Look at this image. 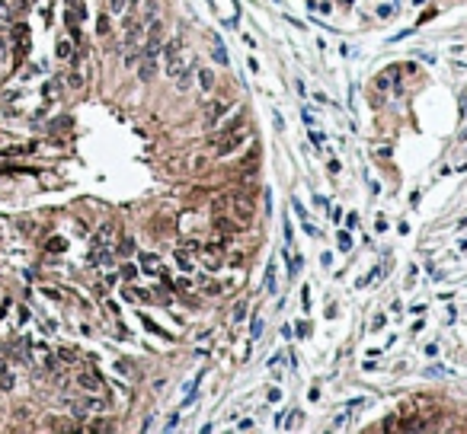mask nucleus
<instances>
[{
	"mask_svg": "<svg viewBox=\"0 0 467 434\" xmlns=\"http://www.w3.org/2000/svg\"><path fill=\"white\" fill-rule=\"evenodd\" d=\"M160 51H163V26L154 20L151 29H148V42H144V55H157L160 58Z\"/></svg>",
	"mask_w": 467,
	"mask_h": 434,
	"instance_id": "obj_3",
	"label": "nucleus"
},
{
	"mask_svg": "<svg viewBox=\"0 0 467 434\" xmlns=\"http://www.w3.org/2000/svg\"><path fill=\"white\" fill-rule=\"evenodd\" d=\"M384 323H387V319H384V316H375V323H371L368 329H371V332H378V329H384Z\"/></svg>",
	"mask_w": 467,
	"mask_h": 434,
	"instance_id": "obj_29",
	"label": "nucleus"
},
{
	"mask_svg": "<svg viewBox=\"0 0 467 434\" xmlns=\"http://www.w3.org/2000/svg\"><path fill=\"white\" fill-rule=\"evenodd\" d=\"M173 288H176V291H192V281H189V278H176Z\"/></svg>",
	"mask_w": 467,
	"mask_h": 434,
	"instance_id": "obj_22",
	"label": "nucleus"
},
{
	"mask_svg": "<svg viewBox=\"0 0 467 434\" xmlns=\"http://www.w3.org/2000/svg\"><path fill=\"white\" fill-rule=\"evenodd\" d=\"M310 144H314L317 150H323V134H320V131H310Z\"/></svg>",
	"mask_w": 467,
	"mask_h": 434,
	"instance_id": "obj_26",
	"label": "nucleus"
},
{
	"mask_svg": "<svg viewBox=\"0 0 467 434\" xmlns=\"http://www.w3.org/2000/svg\"><path fill=\"white\" fill-rule=\"evenodd\" d=\"M13 386V374H10V364L0 358V389H10Z\"/></svg>",
	"mask_w": 467,
	"mask_h": 434,
	"instance_id": "obj_17",
	"label": "nucleus"
},
{
	"mask_svg": "<svg viewBox=\"0 0 467 434\" xmlns=\"http://www.w3.org/2000/svg\"><path fill=\"white\" fill-rule=\"evenodd\" d=\"M234 323H240V319H247V300H240V303H234V313H230Z\"/></svg>",
	"mask_w": 467,
	"mask_h": 434,
	"instance_id": "obj_20",
	"label": "nucleus"
},
{
	"mask_svg": "<svg viewBox=\"0 0 467 434\" xmlns=\"http://www.w3.org/2000/svg\"><path fill=\"white\" fill-rule=\"evenodd\" d=\"M58 58H64V61L74 58V45H71V42H58Z\"/></svg>",
	"mask_w": 467,
	"mask_h": 434,
	"instance_id": "obj_21",
	"label": "nucleus"
},
{
	"mask_svg": "<svg viewBox=\"0 0 467 434\" xmlns=\"http://www.w3.org/2000/svg\"><path fill=\"white\" fill-rule=\"evenodd\" d=\"M122 278H125V281H132V278H135V265H122Z\"/></svg>",
	"mask_w": 467,
	"mask_h": 434,
	"instance_id": "obj_31",
	"label": "nucleus"
},
{
	"mask_svg": "<svg viewBox=\"0 0 467 434\" xmlns=\"http://www.w3.org/2000/svg\"><path fill=\"white\" fill-rule=\"evenodd\" d=\"M391 13H397V4H381L378 7V16H391Z\"/></svg>",
	"mask_w": 467,
	"mask_h": 434,
	"instance_id": "obj_24",
	"label": "nucleus"
},
{
	"mask_svg": "<svg viewBox=\"0 0 467 434\" xmlns=\"http://www.w3.org/2000/svg\"><path fill=\"white\" fill-rule=\"evenodd\" d=\"M211 51H214V61H218V64H227V51H224L221 36H214V39H211Z\"/></svg>",
	"mask_w": 467,
	"mask_h": 434,
	"instance_id": "obj_16",
	"label": "nucleus"
},
{
	"mask_svg": "<svg viewBox=\"0 0 467 434\" xmlns=\"http://www.w3.org/2000/svg\"><path fill=\"white\" fill-rule=\"evenodd\" d=\"M279 399H282V389L272 386V389H269V402H279Z\"/></svg>",
	"mask_w": 467,
	"mask_h": 434,
	"instance_id": "obj_32",
	"label": "nucleus"
},
{
	"mask_svg": "<svg viewBox=\"0 0 467 434\" xmlns=\"http://www.w3.org/2000/svg\"><path fill=\"white\" fill-rule=\"evenodd\" d=\"M157 55H141V67H138V77H141L144 83L154 80V74H157Z\"/></svg>",
	"mask_w": 467,
	"mask_h": 434,
	"instance_id": "obj_8",
	"label": "nucleus"
},
{
	"mask_svg": "<svg viewBox=\"0 0 467 434\" xmlns=\"http://www.w3.org/2000/svg\"><path fill=\"white\" fill-rule=\"evenodd\" d=\"M4 48H7V42H4V39H0V51H4Z\"/></svg>",
	"mask_w": 467,
	"mask_h": 434,
	"instance_id": "obj_34",
	"label": "nucleus"
},
{
	"mask_svg": "<svg viewBox=\"0 0 467 434\" xmlns=\"http://www.w3.org/2000/svg\"><path fill=\"white\" fill-rule=\"evenodd\" d=\"M336 246H339L342 253H349V249H352V237L345 230H339V233H336Z\"/></svg>",
	"mask_w": 467,
	"mask_h": 434,
	"instance_id": "obj_19",
	"label": "nucleus"
},
{
	"mask_svg": "<svg viewBox=\"0 0 467 434\" xmlns=\"http://www.w3.org/2000/svg\"><path fill=\"white\" fill-rule=\"evenodd\" d=\"M119 253H122V256H128V253H135V243L128 240V237H125L122 243H119Z\"/></svg>",
	"mask_w": 467,
	"mask_h": 434,
	"instance_id": "obj_23",
	"label": "nucleus"
},
{
	"mask_svg": "<svg viewBox=\"0 0 467 434\" xmlns=\"http://www.w3.org/2000/svg\"><path fill=\"white\" fill-rule=\"evenodd\" d=\"M301 303H304V310L310 307V288H304V291H301Z\"/></svg>",
	"mask_w": 467,
	"mask_h": 434,
	"instance_id": "obj_33",
	"label": "nucleus"
},
{
	"mask_svg": "<svg viewBox=\"0 0 467 434\" xmlns=\"http://www.w3.org/2000/svg\"><path fill=\"white\" fill-rule=\"evenodd\" d=\"M29 358L36 361L39 367H45V370H51V367H55V354H51V351H48L42 342H32V345H29Z\"/></svg>",
	"mask_w": 467,
	"mask_h": 434,
	"instance_id": "obj_6",
	"label": "nucleus"
},
{
	"mask_svg": "<svg viewBox=\"0 0 467 434\" xmlns=\"http://www.w3.org/2000/svg\"><path fill=\"white\" fill-rule=\"evenodd\" d=\"M13 42H16V61H23L26 51H29V26L26 23L13 26Z\"/></svg>",
	"mask_w": 467,
	"mask_h": 434,
	"instance_id": "obj_7",
	"label": "nucleus"
},
{
	"mask_svg": "<svg viewBox=\"0 0 467 434\" xmlns=\"http://www.w3.org/2000/svg\"><path fill=\"white\" fill-rule=\"evenodd\" d=\"M240 144H244V118H234L224 131L214 134L211 150H214V157H227V153H234Z\"/></svg>",
	"mask_w": 467,
	"mask_h": 434,
	"instance_id": "obj_2",
	"label": "nucleus"
},
{
	"mask_svg": "<svg viewBox=\"0 0 467 434\" xmlns=\"http://www.w3.org/2000/svg\"><path fill=\"white\" fill-rule=\"evenodd\" d=\"M263 291H266V294H275V265H266V275H263Z\"/></svg>",
	"mask_w": 467,
	"mask_h": 434,
	"instance_id": "obj_18",
	"label": "nucleus"
},
{
	"mask_svg": "<svg viewBox=\"0 0 467 434\" xmlns=\"http://www.w3.org/2000/svg\"><path fill=\"white\" fill-rule=\"evenodd\" d=\"M135 4H138V0H106L109 13H115V16H122V13H128V10H132Z\"/></svg>",
	"mask_w": 467,
	"mask_h": 434,
	"instance_id": "obj_14",
	"label": "nucleus"
},
{
	"mask_svg": "<svg viewBox=\"0 0 467 434\" xmlns=\"http://www.w3.org/2000/svg\"><path fill=\"white\" fill-rule=\"evenodd\" d=\"M138 262H141V268H144L148 275H160V272H163V268H160V259L151 256V253H141V256H138Z\"/></svg>",
	"mask_w": 467,
	"mask_h": 434,
	"instance_id": "obj_13",
	"label": "nucleus"
},
{
	"mask_svg": "<svg viewBox=\"0 0 467 434\" xmlns=\"http://www.w3.org/2000/svg\"><path fill=\"white\" fill-rule=\"evenodd\" d=\"M198 90H202V96H211V93H214V74L208 71V67L198 71Z\"/></svg>",
	"mask_w": 467,
	"mask_h": 434,
	"instance_id": "obj_12",
	"label": "nucleus"
},
{
	"mask_svg": "<svg viewBox=\"0 0 467 434\" xmlns=\"http://www.w3.org/2000/svg\"><path fill=\"white\" fill-rule=\"evenodd\" d=\"M317 13H323V16L333 13V4H330V0H320V4H317Z\"/></svg>",
	"mask_w": 467,
	"mask_h": 434,
	"instance_id": "obj_27",
	"label": "nucleus"
},
{
	"mask_svg": "<svg viewBox=\"0 0 467 434\" xmlns=\"http://www.w3.org/2000/svg\"><path fill=\"white\" fill-rule=\"evenodd\" d=\"M58 358H61V361H74V358H77V354H74L71 348H61V351H58Z\"/></svg>",
	"mask_w": 467,
	"mask_h": 434,
	"instance_id": "obj_30",
	"label": "nucleus"
},
{
	"mask_svg": "<svg viewBox=\"0 0 467 434\" xmlns=\"http://www.w3.org/2000/svg\"><path fill=\"white\" fill-rule=\"evenodd\" d=\"M205 166H208V160H205V157H195V160H192V169H195V172H202Z\"/></svg>",
	"mask_w": 467,
	"mask_h": 434,
	"instance_id": "obj_28",
	"label": "nucleus"
},
{
	"mask_svg": "<svg viewBox=\"0 0 467 434\" xmlns=\"http://www.w3.org/2000/svg\"><path fill=\"white\" fill-rule=\"evenodd\" d=\"M227 109H230V102H214V106H208V112H205V125L214 128L224 118V112H227Z\"/></svg>",
	"mask_w": 467,
	"mask_h": 434,
	"instance_id": "obj_9",
	"label": "nucleus"
},
{
	"mask_svg": "<svg viewBox=\"0 0 467 434\" xmlns=\"http://www.w3.org/2000/svg\"><path fill=\"white\" fill-rule=\"evenodd\" d=\"M112 237H115V230H112V224H106V227L93 237V249H112V243H115Z\"/></svg>",
	"mask_w": 467,
	"mask_h": 434,
	"instance_id": "obj_10",
	"label": "nucleus"
},
{
	"mask_svg": "<svg viewBox=\"0 0 467 434\" xmlns=\"http://www.w3.org/2000/svg\"><path fill=\"white\" fill-rule=\"evenodd\" d=\"M77 383H80V386L86 389V393H102V377H99L93 367L77 370Z\"/></svg>",
	"mask_w": 467,
	"mask_h": 434,
	"instance_id": "obj_4",
	"label": "nucleus"
},
{
	"mask_svg": "<svg viewBox=\"0 0 467 434\" xmlns=\"http://www.w3.org/2000/svg\"><path fill=\"white\" fill-rule=\"evenodd\" d=\"M211 224H214V233H218V237H234V233L240 230V224L234 221L230 214H224V211L214 214V221H211Z\"/></svg>",
	"mask_w": 467,
	"mask_h": 434,
	"instance_id": "obj_5",
	"label": "nucleus"
},
{
	"mask_svg": "<svg viewBox=\"0 0 467 434\" xmlns=\"http://www.w3.org/2000/svg\"><path fill=\"white\" fill-rule=\"evenodd\" d=\"M176 262H179L183 272H192V268H195V259H192V253H186V246L176 249Z\"/></svg>",
	"mask_w": 467,
	"mask_h": 434,
	"instance_id": "obj_15",
	"label": "nucleus"
},
{
	"mask_svg": "<svg viewBox=\"0 0 467 434\" xmlns=\"http://www.w3.org/2000/svg\"><path fill=\"white\" fill-rule=\"evenodd\" d=\"M163 71L179 83V90H189V58H186V48H183L179 36L163 45Z\"/></svg>",
	"mask_w": 467,
	"mask_h": 434,
	"instance_id": "obj_1",
	"label": "nucleus"
},
{
	"mask_svg": "<svg viewBox=\"0 0 467 434\" xmlns=\"http://www.w3.org/2000/svg\"><path fill=\"white\" fill-rule=\"evenodd\" d=\"M74 409H77V415H83V412H102V409H106V399H102V396H86L80 405H74Z\"/></svg>",
	"mask_w": 467,
	"mask_h": 434,
	"instance_id": "obj_11",
	"label": "nucleus"
},
{
	"mask_svg": "<svg viewBox=\"0 0 467 434\" xmlns=\"http://www.w3.org/2000/svg\"><path fill=\"white\" fill-rule=\"evenodd\" d=\"M259 332H263V313L253 316V338H259Z\"/></svg>",
	"mask_w": 467,
	"mask_h": 434,
	"instance_id": "obj_25",
	"label": "nucleus"
}]
</instances>
